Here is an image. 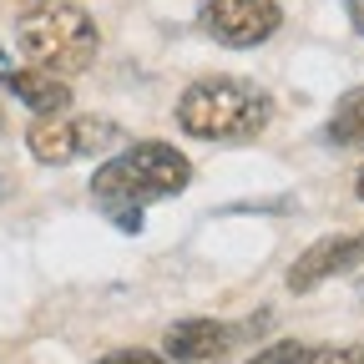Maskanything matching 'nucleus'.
<instances>
[{
  "label": "nucleus",
  "mask_w": 364,
  "mask_h": 364,
  "mask_svg": "<svg viewBox=\"0 0 364 364\" xmlns=\"http://www.w3.org/2000/svg\"><path fill=\"white\" fill-rule=\"evenodd\" d=\"M193 182V162L167 142H132L127 152H117L112 162L97 167L91 177V198L107 208V218L122 233H142V208L188 193Z\"/></svg>",
  "instance_id": "1"
},
{
  "label": "nucleus",
  "mask_w": 364,
  "mask_h": 364,
  "mask_svg": "<svg viewBox=\"0 0 364 364\" xmlns=\"http://www.w3.org/2000/svg\"><path fill=\"white\" fill-rule=\"evenodd\" d=\"M268 117H273L268 91L238 76H203L177 102V127L203 142H248L268 127Z\"/></svg>",
  "instance_id": "2"
},
{
  "label": "nucleus",
  "mask_w": 364,
  "mask_h": 364,
  "mask_svg": "<svg viewBox=\"0 0 364 364\" xmlns=\"http://www.w3.org/2000/svg\"><path fill=\"white\" fill-rule=\"evenodd\" d=\"M16 46L26 51L31 66L76 76L97 61V21H91L76 0H36V6L16 21Z\"/></svg>",
  "instance_id": "3"
},
{
  "label": "nucleus",
  "mask_w": 364,
  "mask_h": 364,
  "mask_svg": "<svg viewBox=\"0 0 364 364\" xmlns=\"http://www.w3.org/2000/svg\"><path fill=\"white\" fill-rule=\"evenodd\" d=\"M117 122H102V117H41L31 132H26V147L36 162L46 167H66V162H81V157H97L117 142Z\"/></svg>",
  "instance_id": "4"
},
{
  "label": "nucleus",
  "mask_w": 364,
  "mask_h": 364,
  "mask_svg": "<svg viewBox=\"0 0 364 364\" xmlns=\"http://www.w3.org/2000/svg\"><path fill=\"white\" fill-rule=\"evenodd\" d=\"M198 26L218 46L248 51V46H263L273 31L284 26V11H279V0H203Z\"/></svg>",
  "instance_id": "5"
},
{
  "label": "nucleus",
  "mask_w": 364,
  "mask_h": 364,
  "mask_svg": "<svg viewBox=\"0 0 364 364\" xmlns=\"http://www.w3.org/2000/svg\"><path fill=\"white\" fill-rule=\"evenodd\" d=\"M349 268H364V228H354V233H329L309 243L294 268H289V289L294 294H309L318 289L324 279H334V273H349Z\"/></svg>",
  "instance_id": "6"
},
{
  "label": "nucleus",
  "mask_w": 364,
  "mask_h": 364,
  "mask_svg": "<svg viewBox=\"0 0 364 364\" xmlns=\"http://www.w3.org/2000/svg\"><path fill=\"white\" fill-rule=\"evenodd\" d=\"M228 344H233V329L218 318H182L162 334L167 364H223Z\"/></svg>",
  "instance_id": "7"
},
{
  "label": "nucleus",
  "mask_w": 364,
  "mask_h": 364,
  "mask_svg": "<svg viewBox=\"0 0 364 364\" xmlns=\"http://www.w3.org/2000/svg\"><path fill=\"white\" fill-rule=\"evenodd\" d=\"M0 86L11 91L16 102H26L36 117H56L71 107V86L56 71H41V66H16V71H0Z\"/></svg>",
  "instance_id": "8"
},
{
  "label": "nucleus",
  "mask_w": 364,
  "mask_h": 364,
  "mask_svg": "<svg viewBox=\"0 0 364 364\" xmlns=\"http://www.w3.org/2000/svg\"><path fill=\"white\" fill-rule=\"evenodd\" d=\"M324 132H329V142H334L339 152H349V147H364V86L344 91Z\"/></svg>",
  "instance_id": "9"
},
{
  "label": "nucleus",
  "mask_w": 364,
  "mask_h": 364,
  "mask_svg": "<svg viewBox=\"0 0 364 364\" xmlns=\"http://www.w3.org/2000/svg\"><path fill=\"white\" fill-rule=\"evenodd\" d=\"M299 364H364V344H318L304 349Z\"/></svg>",
  "instance_id": "10"
},
{
  "label": "nucleus",
  "mask_w": 364,
  "mask_h": 364,
  "mask_svg": "<svg viewBox=\"0 0 364 364\" xmlns=\"http://www.w3.org/2000/svg\"><path fill=\"white\" fill-rule=\"evenodd\" d=\"M299 359H304V344H299V339H279V344L258 349L248 364H299Z\"/></svg>",
  "instance_id": "11"
},
{
  "label": "nucleus",
  "mask_w": 364,
  "mask_h": 364,
  "mask_svg": "<svg viewBox=\"0 0 364 364\" xmlns=\"http://www.w3.org/2000/svg\"><path fill=\"white\" fill-rule=\"evenodd\" d=\"M97 364H167V359L162 354H147V349H117V354H107Z\"/></svg>",
  "instance_id": "12"
},
{
  "label": "nucleus",
  "mask_w": 364,
  "mask_h": 364,
  "mask_svg": "<svg viewBox=\"0 0 364 364\" xmlns=\"http://www.w3.org/2000/svg\"><path fill=\"white\" fill-rule=\"evenodd\" d=\"M349 26L364 36V0H349Z\"/></svg>",
  "instance_id": "13"
},
{
  "label": "nucleus",
  "mask_w": 364,
  "mask_h": 364,
  "mask_svg": "<svg viewBox=\"0 0 364 364\" xmlns=\"http://www.w3.org/2000/svg\"><path fill=\"white\" fill-rule=\"evenodd\" d=\"M354 193H359V203H364V167H359V177H354Z\"/></svg>",
  "instance_id": "14"
},
{
  "label": "nucleus",
  "mask_w": 364,
  "mask_h": 364,
  "mask_svg": "<svg viewBox=\"0 0 364 364\" xmlns=\"http://www.w3.org/2000/svg\"><path fill=\"white\" fill-rule=\"evenodd\" d=\"M0 127H6V122H0Z\"/></svg>",
  "instance_id": "15"
}]
</instances>
